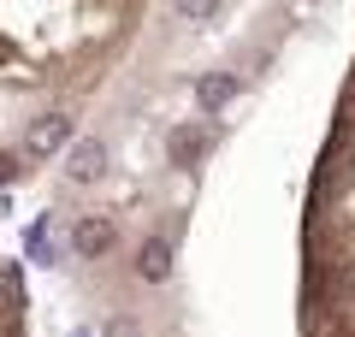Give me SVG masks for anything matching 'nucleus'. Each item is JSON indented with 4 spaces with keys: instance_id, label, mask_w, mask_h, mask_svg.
<instances>
[{
    "instance_id": "obj_1",
    "label": "nucleus",
    "mask_w": 355,
    "mask_h": 337,
    "mask_svg": "<svg viewBox=\"0 0 355 337\" xmlns=\"http://www.w3.org/2000/svg\"><path fill=\"white\" fill-rule=\"evenodd\" d=\"M160 0H0V189L42 178Z\"/></svg>"
},
{
    "instance_id": "obj_2",
    "label": "nucleus",
    "mask_w": 355,
    "mask_h": 337,
    "mask_svg": "<svg viewBox=\"0 0 355 337\" xmlns=\"http://www.w3.org/2000/svg\"><path fill=\"white\" fill-rule=\"evenodd\" d=\"M296 337H355V53L296 213Z\"/></svg>"
},
{
    "instance_id": "obj_3",
    "label": "nucleus",
    "mask_w": 355,
    "mask_h": 337,
    "mask_svg": "<svg viewBox=\"0 0 355 337\" xmlns=\"http://www.w3.org/2000/svg\"><path fill=\"white\" fill-rule=\"evenodd\" d=\"M0 337H30V290L6 254H0Z\"/></svg>"
}]
</instances>
